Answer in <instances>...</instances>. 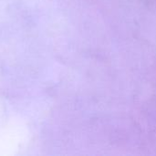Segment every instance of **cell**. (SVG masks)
I'll use <instances>...</instances> for the list:
<instances>
[]
</instances>
